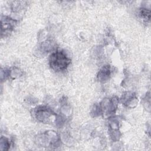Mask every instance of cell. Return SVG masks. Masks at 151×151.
Listing matches in <instances>:
<instances>
[{
    "label": "cell",
    "mask_w": 151,
    "mask_h": 151,
    "mask_svg": "<svg viewBox=\"0 0 151 151\" xmlns=\"http://www.w3.org/2000/svg\"><path fill=\"white\" fill-rule=\"evenodd\" d=\"M51 68L56 71H63L67 68L71 63V60L63 51L57 50L52 52L49 58Z\"/></svg>",
    "instance_id": "6da1fadb"
},
{
    "label": "cell",
    "mask_w": 151,
    "mask_h": 151,
    "mask_svg": "<svg viewBox=\"0 0 151 151\" xmlns=\"http://www.w3.org/2000/svg\"><path fill=\"white\" fill-rule=\"evenodd\" d=\"M52 114V112L45 107H38L35 112L37 119L44 123H47Z\"/></svg>",
    "instance_id": "7a4b0ae2"
},
{
    "label": "cell",
    "mask_w": 151,
    "mask_h": 151,
    "mask_svg": "<svg viewBox=\"0 0 151 151\" xmlns=\"http://www.w3.org/2000/svg\"><path fill=\"white\" fill-rule=\"evenodd\" d=\"M110 75V67L108 65L104 66L99 71L98 74V79L100 81H105L109 79V77Z\"/></svg>",
    "instance_id": "3957f363"
},
{
    "label": "cell",
    "mask_w": 151,
    "mask_h": 151,
    "mask_svg": "<svg viewBox=\"0 0 151 151\" xmlns=\"http://www.w3.org/2000/svg\"><path fill=\"white\" fill-rule=\"evenodd\" d=\"M14 21L10 18H5L4 21L2 20V30L5 29V32H9L14 27Z\"/></svg>",
    "instance_id": "277c9868"
},
{
    "label": "cell",
    "mask_w": 151,
    "mask_h": 151,
    "mask_svg": "<svg viewBox=\"0 0 151 151\" xmlns=\"http://www.w3.org/2000/svg\"><path fill=\"white\" fill-rule=\"evenodd\" d=\"M150 11L147 9L142 8L140 9L139 14L142 18H143L145 20L149 21L150 20Z\"/></svg>",
    "instance_id": "5b68a950"
},
{
    "label": "cell",
    "mask_w": 151,
    "mask_h": 151,
    "mask_svg": "<svg viewBox=\"0 0 151 151\" xmlns=\"http://www.w3.org/2000/svg\"><path fill=\"white\" fill-rule=\"evenodd\" d=\"M9 146V141L6 138L2 137L1 139V147H4V150H8Z\"/></svg>",
    "instance_id": "8992f818"
}]
</instances>
